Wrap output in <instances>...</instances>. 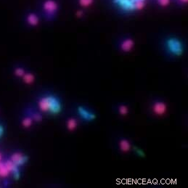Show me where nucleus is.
Wrapping results in <instances>:
<instances>
[{
  "mask_svg": "<svg viewBox=\"0 0 188 188\" xmlns=\"http://www.w3.org/2000/svg\"><path fill=\"white\" fill-rule=\"evenodd\" d=\"M38 106L42 112L52 115H58L62 111L61 101L54 95H47L41 97L38 101Z\"/></svg>",
  "mask_w": 188,
  "mask_h": 188,
  "instance_id": "f257e3e1",
  "label": "nucleus"
},
{
  "mask_svg": "<svg viewBox=\"0 0 188 188\" xmlns=\"http://www.w3.org/2000/svg\"><path fill=\"white\" fill-rule=\"evenodd\" d=\"M166 47L168 52L175 56H181L184 52L182 43L177 38H168L166 41Z\"/></svg>",
  "mask_w": 188,
  "mask_h": 188,
  "instance_id": "f03ea898",
  "label": "nucleus"
},
{
  "mask_svg": "<svg viewBox=\"0 0 188 188\" xmlns=\"http://www.w3.org/2000/svg\"><path fill=\"white\" fill-rule=\"evenodd\" d=\"M76 111H77L78 115H79L80 118L83 119L84 121H88V122L93 121L97 118V115H96V114L93 111H89L87 107H84L83 105H79V106H77Z\"/></svg>",
  "mask_w": 188,
  "mask_h": 188,
  "instance_id": "7ed1b4c3",
  "label": "nucleus"
},
{
  "mask_svg": "<svg viewBox=\"0 0 188 188\" xmlns=\"http://www.w3.org/2000/svg\"><path fill=\"white\" fill-rule=\"evenodd\" d=\"M152 111L156 115H164L168 111L167 104L164 101L156 100L152 105Z\"/></svg>",
  "mask_w": 188,
  "mask_h": 188,
  "instance_id": "20e7f679",
  "label": "nucleus"
},
{
  "mask_svg": "<svg viewBox=\"0 0 188 188\" xmlns=\"http://www.w3.org/2000/svg\"><path fill=\"white\" fill-rule=\"evenodd\" d=\"M10 160L15 165L19 167V166H23L28 162V157L25 155L21 153V152H17L12 155Z\"/></svg>",
  "mask_w": 188,
  "mask_h": 188,
  "instance_id": "39448f33",
  "label": "nucleus"
},
{
  "mask_svg": "<svg viewBox=\"0 0 188 188\" xmlns=\"http://www.w3.org/2000/svg\"><path fill=\"white\" fill-rule=\"evenodd\" d=\"M43 9L48 14H52L58 9V4L54 0H47L43 5Z\"/></svg>",
  "mask_w": 188,
  "mask_h": 188,
  "instance_id": "423d86ee",
  "label": "nucleus"
},
{
  "mask_svg": "<svg viewBox=\"0 0 188 188\" xmlns=\"http://www.w3.org/2000/svg\"><path fill=\"white\" fill-rule=\"evenodd\" d=\"M114 2L118 4L124 10L132 11L134 9V3L131 0H114Z\"/></svg>",
  "mask_w": 188,
  "mask_h": 188,
  "instance_id": "0eeeda50",
  "label": "nucleus"
},
{
  "mask_svg": "<svg viewBox=\"0 0 188 188\" xmlns=\"http://www.w3.org/2000/svg\"><path fill=\"white\" fill-rule=\"evenodd\" d=\"M118 146L120 150L123 152H129L132 148V144L130 143V142H129L128 140L124 138L121 139V140H119Z\"/></svg>",
  "mask_w": 188,
  "mask_h": 188,
  "instance_id": "6e6552de",
  "label": "nucleus"
},
{
  "mask_svg": "<svg viewBox=\"0 0 188 188\" xmlns=\"http://www.w3.org/2000/svg\"><path fill=\"white\" fill-rule=\"evenodd\" d=\"M133 47H134V41L132 39H126L123 41L121 44V50L126 52H130L132 50Z\"/></svg>",
  "mask_w": 188,
  "mask_h": 188,
  "instance_id": "1a4fd4ad",
  "label": "nucleus"
},
{
  "mask_svg": "<svg viewBox=\"0 0 188 188\" xmlns=\"http://www.w3.org/2000/svg\"><path fill=\"white\" fill-rule=\"evenodd\" d=\"M78 126V121L76 120L75 118H68L67 121H66V128L69 132H73V131L76 130Z\"/></svg>",
  "mask_w": 188,
  "mask_h": 188,
  "instance_id": "9d476101",
  "label": "nucleus"
},
{
  "mask_svg": "<svg viewBox=\"0 0 188 188\" xmlns=\"http://www.w3.org/2000/svg\"><path fill=\"white\" fill-rule=\"evenodd\" d=\"M27 21L31 25L35 26L39 24V17H37L36 15L34 14V13H31L27 17Z\"/></svg>",
  "mask_w": 188,
  "mask_h": 188,
  "instance_id": "9b49d317",
  "label": "nucleus"
},
{
  "mask_svg": "<svg viewBox=\"0 0 188 188\" xmlns=\"http://www.w3.org/2000/svg\"><path fill=\"white\" fill-rule=\"evenodd\" d=\"M23 79L24 83L27 84H31L34 83V80H35V76L33 73H25L23 76Z\"/></svg>",
  "mask_w": 188,
  "mask_h": 188,
  "instance_id": "f8f14e48",
  "label": "nucleus"
},
{
  "mask_svg": "<svg viewBox=\"0 0 188 188\" xmlns=\"http://www.w3.org/2000/svg\"><path fill=\"white\" fill-rule=\"evenodd\" d=\"M10 172L7 169L5 163L0 162V177H8Z\"/></svg>",
  "mask_w": 188,
  "mask_h": 188,
  "instance_id": "ddd939ff",
  "label": "nucleus"
},
{
  "mask_svg": "<svg viewBox=\"0 0 188 188\" xmlns=\"http://www.w3.org/2000/svg\"><path fill=\"white\" fill-rule=\"evenodd\" d=\"M33 123H34V120H33V118H31V117L29 116L25 117L22 121V125L25 128H29V127H31L32 126Z\"/></svg>",
  "mask_w": 188,
  "mask_h": 188,
  "instance_id": "4468645a",
  "label": "nucleus"
},
{
  "mask_svg": "<svg viewBox=\"0 0 188 188\" xmlns=\"http://www.w3.org/2000/svg\"><path fill=\"white\" fill-rule=\"evenodd\" d=\"M118 112L121 115H126L129 113V107L126 105H120L118 106Z\"/></svg>",
  "mask_w": 188,
  "mask_h": 188,
  "instance_id": "2eb2a0df",
  "label": "nucleus"
},
{
  "mask_svg": "<svg viewBox=\"0 0 188 188\" xmlns=\"http://www.w3.org/2000/svg\"><path fill=\"white\" fill-rule=\"evenodd\" d=\"M133 150H134L135 154H136L137 156H138V157H140V158L145 157V153L144 150H142V148H138V147L135 146V147H134V148H133Z\"/></svg>",
  "mask_w": 188,
  "mask_h": 188,
  "instance_id": "dca6fc26",
  "label": "nucleus"
},
{
  "mask_svg": "<svg viewBox=\"0 0 188 188\" xmlns=\"http://www.w3.org/2000/svg\"><path fill=\"white\" fill-rule=\"evenodd\" d=\"M31 118H33V120L34 121H36V122H41V121H42V116L39 113H34L32 114V117H31Z\"/></svg>",
  "mask_w": 188,
  "mask_h": 188,
  "instance_id": "f3484780",
  "label": "nucleus"
},
{
  "mask_svg": "<svg viewBox=\"0 0 188 188\" xmlns=\"http://www.w3.org/2000/svg\"><path fill=\"white\" fill-rule=\"evenodd\" d=\"M15 74L18 77H23L25 74V70L22 68H17L15 69Z\"/></svg>",
  "mask_w": 188,
  "mask_h": 188,
  "instance_id": "a211bd4d",
  "label": "nucleus"
},
{
  "mask_svg": "<svg viewBox=\"0 0 188 188\" xmlns=\"http://www.w3.org/2000/svg\"><path fill=\"white\" fill-rule=\"evenodd\" d=\"M93 2V0H79V4L82 7H88Z\"/></svg>",
  "mask_w": 188,
  "mask_h": 188,
  "instance_id": "6ab92c4d",
  "label": "nucleus"
},
{
  "mask_svg": "<svg viewBox=\"0 0 188 188\" xmlns=\"http://www.w3.org/2000/svg\"><path fill=\"white\" fill-rule=\"evenodd\" d=\"M134 9H142L145 6V2L144 1L137 2L134 3Z\"/></svg>",
  "mask_w": 188,
  "mask_h": 188,
  "instance_id": "aec40b11",
  "label": "nucleus"
},
{
  "mask_svg": "<svg viewBox=\"0 0 188 188\" xmlns=\"http://www.w3.org/2000/svg\"><path fill=\"white\" fill-rule=\"evenodd\" d=\"M158 2L160 5L165 7V6H167L169 4L170 0H158Z\"/></svg>",
  "mask_w": 188,
  "mask_h": 188,
  "instance_id": "412c9836",
  "label": "nucleus"
},
{
  "mask_svg": "<svg viewBox=\"0 0 188 188\" xmlns=\"http://www.w3.org/2000/svg\"><path fill=\"white\" fill-rule=\"evenodd\" d=\"M76 15H77V17H81L82 15H83V12L81 10H79L78 12H76Z\"/></svg>",
  "mask_w": 188,
  "mask_h": 188,
  "instance_id": "4be33fe9",
  "label": "nucleus"
},
{
  "mask_svg": "<svg viewBox=\"0 0 188 188\" xmlns=\"http://www.w3.org/2000/svg\"><path fill=\"white\" fill-rule=\"evenodd\" d=\"M3 134H4V128H3L2 126H1V125H0V137L2 136Z\"/></svg>",
  "mask_w": 188,
  "mask_h": 188,
  "instance_id": "5701e85b",
  "label": "nucleus"
},
{
  "mask_svg": "<svg viewBox=\"0 0 188 188\" xmlns=\"http://www.w3.org/2000/svg\"><path fill=\"white\" fill-rule=\"evenodd\" d=\"M133 3L137 2H140V1H145V0H131Z\"/></svg>",
  "mask_w": 188,
  "mask_h": 188,
  "instance_id": "b1692460",
  "label": "nucleus"
},
{
  "mask_svg": "<svg viewBox=\"0 0 188 188\" xmlns=\"http://www.w3.org/2000/svg\"><path fill=\"white\" fill-rule=\"evenodd\" d=\"M181 2H187L188 0H180Z\"/></svg>",
  "mask_w": 188,
  "mask_h": 188,
  "instance_id": "393cba45",
  "label": "nucleus"
},
{
  "mask_svg": "<svg viewBox=\"0 0 188 188\" xmlns=\"http://www.w3.org/2000/svg\"><path fill=\"white\" fill-rule=\"evenodd\" d=\"M0 160H1V154H0Z\"/></svg>",
  "mask_w": 188,
  "mask_h": 188,
  "instance_id": "a878e982",
  "label": "nucleus"
}]
</instances>
